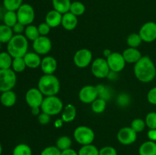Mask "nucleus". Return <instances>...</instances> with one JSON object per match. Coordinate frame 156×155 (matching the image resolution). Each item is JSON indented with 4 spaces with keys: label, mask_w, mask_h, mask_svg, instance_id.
<instances>
[{
    "label": "nucleus",
    "mask_w": 156,
    "mask_h": 155,
    "mask_svg": "<svg viewBox=\"0 0 156 155\" xmlns=\"http://www.w3.org/2000/svg\"><path fill=\"white\" fill-rule=\"evenodd\" d=\"M133 72L136 78L143 83H149L156 76V67L149 56H143L134 64Z\"/></svg>",
    "instance_id": "1"
},
{
    "label": "nucleus",
    "mask_w": 156,
    "mask_h": 155,
    "mask_svg": "<svg viewBox=\"0 0 156 155\" xmlns=\"http://www.w3.org/2000/svg\"><path fill=\"white\" fill-rule=\"evenodd\" d=\"M37 88L44 96H56L60 90V82L54 74H44L38 81Z\"/></svg>",
    "instance_id": "2"
},
{
    "label": "nucleus",
    "mask_w": 156,
    "mask_h": 155,
    "mask_svg": "<svg viewBox=\"0 0 156 155\" xmlns=\"http://www.w3.org/2000/svg\"><path fill=\"white\" fill-rule=\"evenodd\" d=\"M28 50V40L23 34H15L7 43V52L12 58L24 57Z\"/></svg>",
    "instance_id": "3"
},
{
    "label": "nucleus",
    "mask_w": 156,
    "mask_h": 155,
    "mask_svg": "<svg viewBox=\"0 0 156 155\" xmlns=\"http://www.w3.org/2000/svg\"><path fill=\"white\" fill-rule=\"evenodd\" d=\"M63 107L62 100L57 96H48L44 97L41 106V111L50 116L56 115L62 112Z\"/></svg>",
    "instance_id": "4"
},
{
    "label": "nucleus",
    "mask_w": 156,
    "mask_h": 155,
    "mask_svg": "<svg viewBox=\"0 0 156 155\" xmlns=\"http://www.w3.org/2000/svg\"><path fill=\"white\" fill-rule=\"evenodd\" d=\"M73 137L76 142L82 146L92 144L95 135L94 131L88 126H80L74 130Z\"/></svg>",
    "instance_id": "5"
},
{
    "label": "nucleus",
    "mask_w": 156,
    "mask_h": 155,
    "mask_svg": "<svg viewBox=\"0 0 156 155\" xmlns=\"http://www.w3.org/2000/svg\"><path fill=\"white\" fill-rule=\"evenodd\" d=\"M17 82L16 73L12 69H0V92L11 91Z\"/></svg>",
    "instance_id": "6"
},
{
    "label": "nucleus",
    "mask_w": 156,
    "mask_h": 155,
    "mask_svg": "<svg viewBox=\"0 0 156 155\" xmlns=\"http://www.w3.org/2000/svg\"><path fill=\"white\" fill-rule=\"evenodd\" d=\"M18 21L24 26L32 24L35 18V12L30 4L23 3L21 7L17 10Z\"/></svg>",
    "instance_id": "7"
},
{
    "label": "nucleus",
    "mask_w": 156,
    "mask_h": 155,
    "mask_svg": "<svg viewBox=\"0 0 156 155\" xmlns=\"http://www.w3.org/2000/svg\"><path fill=\"white\" fill-rule=\"evenodd\" d=\"M91 70L93 75L98 78H108L110 73V68L105 58L99 57L92 61L91 64Z\"/></svg>",
    "instance_id": "8"
},
{
    "label": "nucleus",
    "mask_w": 156,
    "mask_h": 155,
    "mask_svg": "<svg viewBox=\"0 0 156 155\" xmlns=\"http://www.w3.org/2000/svg\"><path fill=\"white\" fill-rule=\"evenodd\" d=\"M73 62L78 68H87L92 62V53L88 49H80L75 53Z\"/></svg>",
    "instance_id": "9"
},
{
    "label": "nucleus",
    "mask_w": 156,
    "mask_h": 155,
    "mask_svg": "<svg viewBox=\"0 0 156 155\" xmlns=\"http://www.w3.org/2000/svg\"><path fill=\"white\" fill-rule=\"evenodd\" d=\"M106 59L110 70L117 73L123 71L126 63L122 53L118 52H112Z\"/></svg>",
    "instance_id": "10"
},
{
    "label": "nucleus",
    "mask_w": 156,
    "mask_h": 155,
    "mask_svg": "<svg viewBox=\"0 0 156 155\" xmlns=\"http://www.w3.org/2000/svg\"><path fill=\"white\" fill-rule=\"evenodd\" d=\"M117 140L123 145H130L137 139V132H136L130 126L123 127L118 131L117 135Z\"/></svg>",
    "instance_id": "11"
},
{
    "label": "nucleus",
    "mask_w": 156,
    "mask_h": 155,
    "mask_svg": "<svg viewBox=\"0 0 156 155\" xmlns=\"http://www.w3.org/2000/svg\"><path fill=\"white\" fill-rule=\"evenodd\" d=\"M44 99V94L38 88H30L26 92L25 101L30 108L41 107Z\"/></svg>",
    "instance_id": "12"
},
{
    "label": "nucleus",
    "mask_w": 156,
    "mask_h": 155,
    "mask_svg": "<svg viewBox=\"0 0 156 155\" xmlns=\"http://www.w3.org/2000/svg\"><path fill=\"white\" fill-rule=\"evenodd\" d=\"M139 34L141 36L143 42L152 43L156 40V23L148 21L145 23L140 29Z\"/></svg>",
    "instance_id": "13"
},
{
    "label": "nucleus",
    "mask_w": 156,
    "mask_h": 155,
    "mask_svg": "<svg viewBox=\"0 0 156 155\" xmlns=\"http://www.w3.org/2000/svg\"><path fill=\"white\" fill-rule=\"evenodd\" d=\"M98 97V93L96 86L85 85L81 88L79 92V98L82 103L91 104L94 100Z\"/></svg>",
    "instance_id": "14"
},
{
    "label": "nucleus",
    "mask_w": 156,
    "mask_h": 155,
    "mask_svg": "<svg viewBox=\"0 0 156 155\" xmlns=\"http://www.w3.org/2000/svg\"><path fill=\"white\" fill-rule=\"evenodd\" d=\"M33 49L35 53L41 55H47L52 49V42L47 36H40L33 41Z\"/></svg>",
    "instance_id": "15"
},
{
    "label": "nucleus",
    "mask_w": 156,
    "mask_h": 155,
    "mask_svg": "<svg viewBox=\"0 0 156 155\" xmlns=\"http://www.w3.org/2000/svg\"><path fill=\"white\" fill-rule=\"evenodd\" d=\"M41 68L44 74H53L57 68L56 59L53 56H45L41 61Z\"/></svg>",
    "instance_id": "16"
},
{
    "label": "nucleus",
    "mask_w": 156,
    "mask_h": 155,
    "mask_svg": "<svg viewBox=\"0 0 156 155\" xmlns=\"http://www.w3.org/2000/svg\"><path fill=\"white\" fill-rule=\"evenodd\" d=\"M79 23V20H78V17L73 15L70 12H67L62 15V23L61 25L62 26L65 30H73L74 29L76 28Z\"/></svg>",
    "instance_id": "17"
},
{
    "label": "nucleus",
    "mask_w": 156,
    "mask_h": 155,
    "mask_svg": "<svg viewBox=\"0 0 156 155\" xmlns=\"http://www.w3.org/2000/svg\"><path fill=\"white\" fill-rule=\"evenodd\" d=\"M126 63L136 64L142 57V53L137 48L128 47L122 53Z\"/></svg>",
    "instance_id": "18"
},
{
    "label": "nucleus",
    "mask_w": 156,
    "mask_h": 155,
    "mask_svg": "<svg viewBox=\"0 0 156 155\" xmlns=\"http://www.w3.org/2000/svg\"><path fill=\"white\" fill-rule=\"evenodd\" d=\"M62 15L59 13L57 11L50 10L46 15L45 17V22L50 26L51 28H55V27H59L62 23Z\"/></svg>",
    "instance_id": "19"
},
{
    "label": "nucleus",
    "mask_w": 156,
    "mask_h": 155,
    "mask_svg": "<svg viewBox=\"0 0 156 155\" xmlns=\"http://www.w3.org/2000/svg\"><path fill=\"white\" fill-rule=\"evenodd\" d=\"M23 58H24L27 68L34 69V68L41 67L42 59L41 58L40 55L35 52H27Z\"/></svg>",
    "instance_id": "20"
},
{
    "label": "nucleus",
    "mask_w": 156,
    "mask_h": 155,
    "mask_svg": "<svg viewBox=\"0 0 156 155\" xmlns=\"http://www.w3.org/2000/svg\"><path fill=\"white\" fill-rule=\"evenodd\" d=\"M76 113H77V110H76V106L71 103H69L63 107L62 114H61V119L64 122H72L76 119Z\"/></svg>",
    "instance_id": "21"
},
{
    "label": "nucleus",
    "mask_w": 156,
    "mask_h": 155,
    "mask_svg": "<svg viewBox=\"0 0 156 155\" xmlns=\"http://www.w3.org/2000/svg\"><path fill=\"white\" fill-rule=\"evenodd\" d=\"M17 95L12 90L2 92L0 96V103L5 107H12L16 103Z\"/></svg>",
    "instance_id": "22"
},
{
    "label": "nucleus",
    "mask_w": 156,
    "mask_h": 155,
    "mask_svg": "<svg viewBox=\"0 0 156 155\" xmlns=\"http://www.w3.org/2000/svg\"><path fill=\"white\" fill-rule=\"evenodd\" d=\"M140 155H156V142L149 140L145 141L139 148Z\"/></svg>",
    "instance_id": "23"
},
{
    "label": "nucleus",
    "mask_w": 156,
    "mask_h": 155,
    "mask_svg": "<svg viewBox=\"0 0 156 155\" xmlns=\"http://www.w3.org/2000/svg\"><path fill=\"white\" fill-rule=\"evenodd\" d=\"M71 4V0H52L53 9L62 15L69 12Z\"/></svg>",
    "instance_id": "24"
},
{
    "label": "nucleus",
    "mask_w": 156,
    "mask_h": 155,
    "mask_svg": "<svg viewBox=\"0 0 156 155\" xmlns=\"http://www.w3.org/2000/svg\"><path fill=\"white\" fill-rule=\"evenodd\" d=\"M14 35L12 27L4 24H0V42L2 43H8Z\"/></svg>",
    "instance_id": "25"
},
{
    "label": "nucleus",
    "mask_w": 156,
    "mask_h": 155,
    "mask_svg": "<svg viewBox=\"0 0 156 155\" xmlns=\"http://www.w3.org/2000/svg\"><path fill=\"white\" fill-rule=\"evenodd\" d=\"M2 20L4 24L12 28L18 22L16 12H13V11H5L3 15Z\"/></svg>",
    "instance_id": "26"
},
{
    "label": "nucleus",
    "mask_w": 156,
    "mask_h": 155,
    "mask_svg": "<svg viewBox=\"0 0 156 155\" xmlns=\"http://www.w3.org/2000/svg\"><path fill=\"white\" fill-rule=\"evenodd\" d=\"M24 36H26L28 40L34 41L35 40L37 39L41 34L38 30V27L37 26L34 25V24H30L25 27V30H24Z\"/></svg>",
    "instance_id": "27"
},
{
    "label": "nucleus",
    "mask_w": 156,
    "mask_h": 155,
    "mask_svg": "<svg viewBox=\"0 0 156 155\" xmlns=\"http://www.w3.org/2000/svg\"><path fill=\"white\" fill-rule=\"evenodd\" d=\"M13 58L8 52L0 53V69H9L12 68Z\"/></svg>",
    "instance_id": "28"
},
{
    "label": "nucleus",
    "mask_w": 156,
    "mask_h": 155,
    "mask_svg": "<svg viewBox=\"0 0 156 155\" xmlns=\"http://www.w3.org/2000/svg\"><path fill=\"white\" fill-rule=\"evenodd\" d=\"M107 106V101L104 99L98 97L95 100L91 103V110L93 112L96 114H100L102 113L105 110Z\"/></svg>",
    "instance_id": "29"
},
{
    "label": "nucleus",
    "mask_w": 156,
    "mask_h": 155,
    "mask_svg": "<svg viewBox=\"0 0 156 155\" xmlns=\"http://www.w3.org/2000/svg\"><path fill=\"white\" fill-rule=\"evenodd\" d=\"M12 155H32V150L28 144L21 143L14 147Z\"/></svg>",
    "instance_id": "30"
},
{
    "label": "nucleus",
    "mask_w": 156,
    "mask_h": 155,
    "mask_svg": "<svg viewBox=\"0 0 156 155\" xmlns=\"http://www.w3.org/2000/svg\"><path fill=\"white\" fill-rule=\"evenodd\" d=\"M143 43L141 36L139 34V33H132L128 35L126 38V43L129 46V47L132 48H138L141 43Z\"/></svg>",
    "instance_id": "31"
},
{
    "label": "nucleus",
    "mask_w": 156,
    "mask_h": 155,
    "mask_svg": "<svg viewBox=\"0 0 156 155\" xmlns=\"http://www.w3.org/2000/svg\"><path fill=\"white\" fill-rule=\"evenodd\" d=\"M72 144H73V141L69 137L66 135H62L56 140V146L62 151V150L71 148Z\"/></svg>",
    "instance_id": "32"
},
{
    "label": "nucleus",
    "mask_w": 156,
    "mask_h": 155,
    "mask_svg": "<svg viewBox=\"0 0 156 155\" xmlns=\"http://www.w3.org/2000/svg\"><path fill=\"white\" fill-rule=\"evenodd\" d=\"M27 68L26 66L25 62L24 60L23 57L18 58H13L12 64V69L15 71V73H21L25 70Z\"/></svg>",
    "instance_id": "33"
},
{
    "label": "nucleus",
    "mask_w": 156,
    "mask_h": 155,
    "mask_svg": "<svg viewBox=\"0 0 156 155\" xmlns=\"http://www.w3.org/2000/svg\"><path fill=\"white\" fill-rule=\"evenodd\" d=\"M69 12L75 15L76 16L79 17L83 15L85 12V5L79 1L73 2L70 6Z\"/></svg>",
    "instance_id": "34"
},
{
    "label": "nucleus",
    "mask_w": 156,
    "mask_h": 155,
    "mask_svg": "<svg viewBox=\"0 0 156 155\" xmlns=\"http://www.w3.org/2000/svg\"><path fill=\"white\" fill-rule=\"evenodd\" d=\"M79 155H99V150L94 144L82 145L78 152Z\"/></svg>",
    "instance_id": "35"
},
{
    "label": "nucleus",
    "mask_w": 156,
    "mask_h": 155,
    "mask_svg": "<svg viewBox=\"0 0 156 155\" xmlns=\"http://www.w3.org/2000/svg\"><path fill=\"white\" fill-rule=\"evenodd\" d=\"M23 4V0H3V6L6 11L17 12Z\"/></svg>",
    "instance_id": "36"
},
{
    "label": "nucleus",
    "mask_w": 156,
    "mask_h": 155,
    "mask_svg": "<svg viewBox=\"0 0 156 155\" xmlns=\"http://www.w3.org/2000/svg\"><path fill=\"white\" fill-rule=\"evenodd\" d=\"M146 125L145 120L140 118H136L133 120L130 125V127L137 133L143 132L145 129V128H146Z\"/></svg>",
    "instance_id": "37"
},
{
    "label": "nucleus",
    "mask_w": 156,
    "mask_h": 155,
    "mask_svg": "<svg viewBox=\"0 0 156 155\" xmlns=\"http://www.w3.org/2000/svg\"><path fill=\"white\" fill-rule=\"evenodd\" d=\"M146 125L149 129H156V112H150L146 115Z\"/></svg>",
    "instance_id": "38"
},
{
    "label": "nucleus",
    "mask_w": 156,
    "mask_h": 155,
    "mask_svg": "<svg viewBox=\"0 0 156 155\" xmlns=\"http://www.w3.org/2000/svg\"><path fill=\"white\" fill-rule=\"evenodd\" d=\"M96 88H97L98 93V97L104 99L106 101L108 99L110 98L111 94H110V91L108 90V88H107L106 87L102 84L98 85V86H96Z\"/></svg>",
    "instance_id": "39"
},
{
    "label": "nucleus",
    "mask_w": 156,
    "mask_h": 155,
    "mask_svg": "<svg viewBox=\"0 0 156 155\" xmlns=\"http://www.w3.org/2000/svg\"><path fill=\"white\" fill-rule=\"evenodd\" d=\"M41 155H61V150L56 146H48L41 151Z\"/></svg>",
    "instance_id": "40"
},
{
    "label": "nucleus",
    "mask_w": 156,
    "mask_h": 155,
    "mask_svg": "<svg viewBox=\"0 0 156 155\" xmlns=\"http://www.w3.org/2000/svg\"><path fill=\"white\" fill-rule=\"evenodd\" d=\"M130 102V97L126 94H121L117 97V103L120 106H126Z\"/></svg>",
    "instance_id": "41"
},
{
    "label": "nucleus",
    "mask_w": 156,
    "mask_h": 155,
    "mask_svg": "<svg viewBox=\"0 0 156 155\" xmlns=\"http://www.w3.org/2000/svg\"><path fill=\"white\" fill-rule=\"evenodd\" d=\"M99 155H117V151L112 146H105L99 150Z\"/></svg>",
    "instance_id": "42"
},
{
    "label": "nucleus",
    "mask_w": 156,
    "mask_h": 155,
    "mask_svg": "<svg viewBox=\"0 0 156 155\" xmlns=\"http://www.w3.org/2000/svg\"><path fill=\"white\" fill-rule=\"evenodd\" d=\"M37 27L41 36H47L50 32V29H51V27L46 22H43L40 24Z\"/></svg>",
    "instance_id": "43"
},
{
    "label": "nucleus",
    "mask_w": 156,
    "mask_h": 155,
    "mask_svg": "<svg viewBox=\"0 0 156 155\" xmlns=\"http://www.w3.org/2000/svg\"><path fill=\"white\" fill-rule=\"evenodd\" d=\"M147 100L151 104L156 105V86L149 90L147 94Z\"/></svg>",
    "instance_id": "44"
},
{
    "label": "nucleus",
    "mask_w": 156,
    "mask_h": 155,
    "mask_svg": "<svg viewBox=\"0 0 156 155\" xmlns=\"http://www.w3.org/2000/svg\"><path fill=\"white\" fill-rule=\"evenodd\" d=\"M50 115L45 112H41L39 115H37V120L40 124L41 125H47L50 122Z\"/></svg>",
    "instance_id": "45"
},
{
    "label": "nucleus",
    "mask_w": 156,
    "mask_h": 155,
    "mask_svg": "<svg viewBox=\"0 0 156 155\" xmlns=\"http://www.w3.org/2000/svg\"><path fill=\"white\" fill-rule=\"evenodd\" d=\"M25 27L26 26H24V24L18 22L12 27V30H13L15 34H22V33H24V30H25Z\"/></svg>",
    "instance_id": "46"
},
{
    "label": "nucleus",
    "mask_w": 156,
    "mask_h": 155,
    "mask_svg": "<svg viewBox=\"0 0 156 155\" xmlns=\"http://www.w3.org/2000/svg\"><path fill=\"white\" fill-rule=\"evenodd\" d=\"M147 136L150 141L156 142V129H149L147 133Z\"/></svg>",
    "instance_id": "47"
},
{
    "label": "nucleus",
    "mask_w": 156,
    "mask_h": 155,
    "mask_svg": "<svg viewBox=\"0 0 156 155\" xmlns=\"http://www.w3.org/2000/svg\"><path fill=\"white\" fill-rule=\"evenodd\" d=\"M61 155H79L77 151L73 148H69L61 151Z\"/></svg>",
    "instance_id": "48"
},
{
    "label": "nucleus",
    "mask_w": 156,
    "mask_h": 155,
    "mask_svg": "<svg viewBox=\"0 0 156 155\" xmlns=\"http://www.w3.org/2000/svg\"><path fill=\"white\" fill-rule=\"evenodd\" d=\"M41 112H42V111H41V107L31 108V113L33 114L34 115H39Z\"/></svg>",
    "instance_id": "49"
},
{
    "label": "nucleus",
    "mask_w": 156,
    "mask_h": 155,
    "mask_svg": "<svg viewBox=\"0 0 156 155\" xmlns=\"http://www.w3.org/2000/svg\"><path fill=\"white\" fill-rule=\"evenodd\" d=\"M63 123H64V122L62 121V119H57L55 121L54 126L56 128H60V127H62V126L63 125Z\"/></svg>",
    "instance_id": "50"
},
{
    "label": "nucleus",
    "mask_w": 156,
    "mask_h": 155,
    "mask_svg": "<svg viewBox=\"0 0 156 155\" xmlns=\"http://www.w3.org/2000/svg\"><path fill=\"white\" fill-rule=\"evenodd\" d=\"M103 53H104V56H105V59H107V58H108V56L112 53V52H111V50H109V49H105V50L103 51Z\"/></svg>",
    "instance_id": "51"
},
{
    "label": "nucleus",
    "mask_w": 156,
    "mask_h": 155,
    "mask_svg": "<svg viewBox=\"0 0 156 155\" xmlns=\"http://www.w3.org/2000/svg\"><path fill=\"white\" fill-rule=\"evenodd\" d=\"M2 146L1 143H0V155H2Z\"/></svg>",
    "instance_id": "52"
},
{
    "label": "nucleus",
    "mask_w": 156,
    "mask_h": 155,
    "mask_svg": "<svg viewBox=\"0 0 156 155\" xmlns=\"http://www.w3.org/2000/svg\"><path fill=\"white\" fill-rule=\"evenodd\" d=\"M1 45H2V43L0 42V50H1Z\"/></svg>",
    "instance_id": "53"
}]
</instances>
